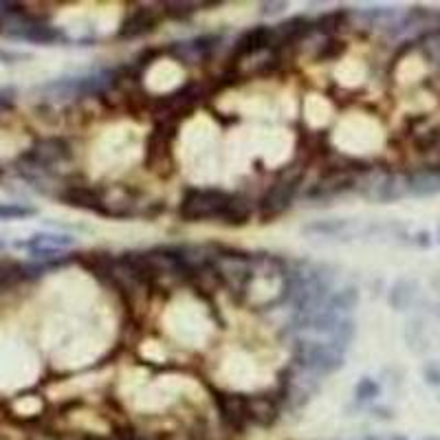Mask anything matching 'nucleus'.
<instances>
[{"label": "nucleus", "instance_id": "1", "mask_svg": "<svg viewBox=\"0 0 440 440\" xmlns=\"http://www.w3.org/2000/svg\"><path fill=\"white\" fill-rule=\"evenodd\" d=\"M231 201V194L214 187H189L185 189L183 198L178 205V216L185 223H205V220L223 218L227 205Z\"/></svg>", "mask_w": 440, "mask_h": 440}, {"label": "nucleus", "instance_id": "2", "mask_svg": "<svg viewBox=\"0 0 440 440\" xmlns=\"http://www.w3.org/2000/svg\"><path fill=\"white\" fill-rule=\"evenodd\" d=\"M71 159V148L67 141L58 137L35 141V144L20 157L22 170L27 172H49L53 165H60Z\"/></svg>", "mask_w": 440, "mask_h": 440}, {"label": "nucleus", "instance_id": "3", "mask_svg": "<svg viewBox=\"0 0 440 440\" xmlns=\"http://www.w3.org/2000/svg\"><path fill=\"white\" fill-rule=\"evenodd\" d=\"M295 361L315 374H332L344 366V355L335 350L330 344L297 341Z\"/></svg>", "mask_w": 440, "mask_h": 440}, {"label": "nucleus", "instance_id": "4", "mask_svg": "<svg viewBox=\"0 0 440 440\" xmlns=\"http://www.w3.org/2000/svg\"><path fill=\"white\" fill-rule=\"evenodd\" d=\"M300 183H302V174H295V176L278 178L276 183L266 189V194L260 201V218L264 223L271 218L282 216L289 210L297 189H300Z\"/></svg>", "mask_w": 440, "mask_h": 440}, {"label": "nucleus", "instance_id": "5", "mask_svg": "<svg viewBox=\"0 0 440 440\" xmlns=\"http://www.w3.org/2000/svg\"><path fill=\"white\" fill-rule=\"evenodd\" d=\"M357 185V176L353 167H337L328 174H323L313 189H308V198H332L344 192H350Z\"/></svg>", "mask_w": 440, "mask_h": 440}, {"label": "nucleus", "instance_id": "6", "mask_svg": "<svg viewBox=\"0 0 440 440\" xmlns=\"http://www.w3.org/2000/svg\"><path fill=\"white\" fill-rule=\"evenodd\" d=\"M165 16L163 9H154V7H135L130 14L126 16V20L119 27V37L121 40H133V37L146 35L150 31L157 29L159 18Z\"/></svg>", "mask_w": 440, "mask_h": 440}, {"label": "nucleus", "instance_id": "7", "mask_svg": "<svg viewBox=\"0 0 440 440\" xmlns=\"http://www.w3.org/2000/svg\"><path fill=\"white\" fill-rule=\"evenodd\" d=\"M273 46V27H266V24H257V27L244 31L236 44L234 51H231V60H242V58H249L255 56L257 51Z\"/></svg>", "mask_w": 440, "mask_h": 440}, {"label": "nucleus", "instance_id": "8", "mask_svg": "<svg viewBox=\"0 0 440 440\" xmlns=\"http://www.w3.org/2000/svg\"><path fill=\"white\" fill-rule=\"evenodd\" d=\"M60 201L67 203L71 207H80V210H88L101 216H110V210L103 203V198L99 196V192H95L93 187H84V185H69L60 194Z\"/></svg>", "mask_w": 440, "mask_h": 440}, {"label": "nucleus", "instance_id": "9", "mask_svg": "<svg viewBox=\"0 0 440 440\" xmlns=\"http://www.w3.org/2000/svg\"><path fill=\"white\" fill-rule=\"evenodd\" d=\"M315 29V22H310L308 18L295 16L287 22H280L273 27V46H284V44H293L297 40L306 37L310 31Z\"/></svg>", "mask_w": 440, "mask_h": 440}, {"label": "nucleus", "instance_id": "10", "mask_svg": "<svg viewBox=\"0 0 440 440\" xmlns=\"http://www.w3.org/2000/svg\"><path fill=\"white\" fill-rule=\"evenodd\" d=\"M244 407H247V421L260 427H271L280 416L276 400L269 396H247Z\"/></svg>", "mask_w": 440, "mask_h": 440}, {"label": "nucleus", "instance_id": "11", "mask_svg": "<svg viewBox=\"0 0 440 440\" xmlns=\"http://www.w3.org/2000/svg\"><path fill=\"white\" fill-rule=\"evenodd\" d=\"M218 42H220L218 35H201V37H194V40H187V42H176L170 49V53H174L178 60L198 62L210 56Z\"/></svg>", "mask_w": 440, "mask_h": 440}, {"label": "nucleus", "instance_id": "12", "mask_svg": "<svg viewBox=\"0 0 440 440\" xmlns=\"http://www.w3.org/2000/svg\"><path fill=\"white\" fill-rule=\"evenodd\" d=\"M405 192L412 196H434L440 192L438 170H416L405 176Z\"/></svg>", "mask_w": 440, "mask_h": 440}, {"label": "nucleus", "instance_id": "13", "mask_svg": "<svg viewBox=\"0 0 440 440\" xmlns=\"http://www.w3.org/2000/svg\"><path fill=\"white\" fill-rule=\"evenodd\" d=\"M75 244V238L69 234H33L27 240H18L16 247L18 249H29V251H40V249H53V251H64Z\"/></svg>", "mask_w": 440, "mask_h": 440}, {"label": "nucleus", "instance_id": "14", "mask_svg": "<svg viewBox=\"0 0 440 440\" xmlns=\"http://www.w3.org/2000/svg\"><path fill=\"white\" fill-rule=\"evenodd\" d=\"M253 210H251V203L244 198V196H238V194H231V201L227 205V210L223 214V223L225 225H234V227H240V225H247L249 218H251Z\"/></svg>", "mask_w": 440, "mask_h": 440}, {"label": "nucleus", "instance_id": "15", "mask_svg": "<svg viewBox=\"0 0 440 440\" xmlns=\"http://www.w3.org/2000/svg\"><path fill=\"white\" fill-rule=\"evenodd\" d=\"M357 304H359V291L355 287H346V289H341V291H337L335 295L328 297L326 308L323 310L337 315V313H348V310H353Z\"/></svg>", "mask_w": 440, "mask_h": 440}, {"label": "nucleus", "instance_id": "16", "mask_svg": "<svg viewBox=\"0 0 440 440\" xmlns=\"http://www.w3.org/2000/svg\"><path fill=\"white\" fill-rule=\"evenodd\" d=\"M414 297H416V282L414 280H398L392 287L387 300H390V306L394 310H405V308L412 306Z\"/></svg>", "mask_w": 440, "mask_h": 440}, {"label": "nucleus", "instance_id": "17", "mask_svg": "<svg viewBox=\"0 0 440 440\" xmlns=\"http://www.w3.org/2000/svg\"><path fill=\"white\" fill-rule=\"evenodd\" d=\"M353 337H355V321H353V319H339L337 328H335V330L330 332V341H328V344H330L337 353L344 355V353L348 350V346H350Z\"/></svg>", "mask_w": 440, "mask_h": 440}, {"label": "nucleus", "instance_id": "18", "mask_svg": "<svg viewBox=\"0 0 440 440\" xmlns=\"http://www.w3.org/2000/svg\"><path fill=\"white\" fill-rule=\"evenodd\" d=\"M348 227V220H315L306 227H302V234L313 236H337L339 231Z\"/></svg>", "mask_w": 440, "mask_h": 440}, {"label": "nucleus", "instance_id": "19", "mask_svg": "<svg viewBox=\"0 0 440 440\" xmlns=\"http://www.w3.org/2000/svg\"><path fill=\"white\" fill-rule=\"evenodd\" d=\"M37 210L24 203H0V220H24L35 216Z\"/></svg>", "mask_w": 440, "mask_h": 440}, {"label": "nucleus", "instance_id": "20", "mask_svg": "<svg viewBox=\"0 0 440 440\" xmlns=\"http://www.w3.org/2000/svg\"><path fill=\"white\" fill-rule=\"evenodd\" d=\"M421 51L430 62L440 64V29H434L421 37Z\"/></svg>", "mask_w": 440, "mask_h": 440}, {"label": "nucleus", "instance_id": "21", "mask_svg": "<svg viewBox=\"0 0 440 440\" xmlns=\"http://www.w3.org/2000/svg\"><path fill=\"white\" fill-rule=\"evenodd\" d=\"M381 394V385L370 379V377H364L359 379V383L355 385V398L359 400V403H366V400H374Z\"/></svg>", "mask_w": 440, "mask_h": 440}, {"label": "nucleus", "instance_id": "22", "mask_svg": "<svg viewBox=\"0 0 440 440\" xmlns=\"http://www.w3.org/2000/svg\"><path fill=\"white\" fill-rule=\"evenodd\" d=\"M344 20H346V11H330V14L321 16L315 22V29L321 31V33H326V35H332L344 24Z\"/></svg>", "mask_w": 440, "mask_h": 440}, {"label": "nucleus", "instance_id": "23", "mask_svg": "<svg viewBox=\"0 0 440 440\" xmlns=\"http://www.w3.org/2000/svg\"><path fill=\"white\" fill-rule=\"evenodd\" d=\"M198 7H201L198 3H165L163 5V14L167 18H174V20H185Z\"/></svg>", "mask_w": 440, "mask_h": 440}, {"label": "nucleus", "instance_id": "24", "mask_svg": "<svg viewBox=\"0 0 440 440\" xmlns=\"http://www.w3.org/2000/svg\"><path fill=\"white\" fill-rule=\"evenodd\" d=\"M344 42H337V40H330L326 46H323V51H319L317 53V60H332V58H337L344 53Z\"/></svg>", "mask_w": 440, "mask_h": 440}, {"label": "nucleus", "instance_id": "25", "mask_svg": "<svg viewBox=\"0 0 440 440\" xmlns=\"http://www.w3.org/2000/svg\"><path fill=\"white\" fill-rule=\"evenodd\" d=\"M423 377L430 385H438L440 387V364H427L423 368Z\"/></svg>", "mask_w": 440, "mask_h": 440}, {"label": "nucleus", "instance_id": "26", "mask_svg": "<svg viewBox=\"0 0 440 440\" xmlns=\"http://www.w3.org/2000/svg\"><path fill=\"white\" fill-rule=\"evenodd\" d=\"M14 99H16V90L14 88H0V110L11 108Z\"/></svg>", "mask_w": 440, "mask_h": 440}, {"label": "nucleus", "instance_id": "27", "mask_svg": "<svg viewBox=\"0 0 440 440\" xmlns=\"http://www.w3.org/2000/svg\"><path fill=\"white\" fill-rule=\"evenodd\" d=\"M260 7H262V14L264 16H276V14H280V11L287 9L289 3H262Z\"/></svg>", "mask_w": 440, "mask_h": 440}, {"label": "nucleus", "instance_id": "28", "mask_svg": "<svg viewBox=\"0 0 440 440\" xmlns=\"http://www.w3.org/2000/svg\"><path fill=\"white\" fill-rule=\"evenodd\" d=\"M0 249H5V240H0Z\"/></svg>", "mask_w": 440, "mask_h": 440}, {"label": "nucleus", "instance_id": "29", "mask_svg": "<svg viewBox=\"0 0 440 440\" xmlns=\"http://www.w3.org/2000/svg\"><path fill=\"white\" fill-rule=\"evenodd\" d=\"M0 31H3V18H0Z\"/></svg>", "mask_w": 440, "mask_h": 440}, {"label": "nucleus", "instance_id": "30", "mask_svg": "<svg viewBox=\"0 0 440 440\" xmlns=\"http://www.w3.org/2000/svg\"><path fill=\"white\" fill-rule=\"evenodd\" d=\"M425 440H440V438H425Z\"/></svg>", "mask_w": 440, "mask_h": 440}, {"label": "nucleus", "instance_id": "31", "mask_svg": "<svg viewBox=\"0 0 440 440\" xmlns=\"http://www.w3.org/2000/svg\"><path fill=\"white\" fill-rule=\"evenodd\" d=\"M0 176H3V170H0Z\"/></svg>", "mask_w": 440, "mask_h": 440}]
</instances>
